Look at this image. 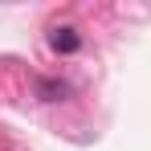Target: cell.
Returning a JSON list of instances; mask_svg holds the SVG:
<instances>
[{
	"label": "cell",
	"instance_id": "obj_1",
	"mask_svg": "<svg viewBox=\"0 0 151 151\" xmlns=\"http://www.w3.org/2000/svg\"><path fill=\"white\" fill-rule=\"evenodd\" d=\"M49 41H53V49H57V53H78V45H82V37H78L70 25H65V29H53Z\"/></svg>",
	"mask_w": 151,
	"mask_h": 151
}]
</instances>
